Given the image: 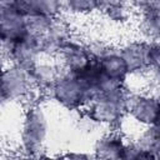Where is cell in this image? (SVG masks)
<instances>
[{
	"mask_svg": "<svg viewBox=\"0 0 160 160\" xmlns=\"http://www.w3.org/2000/svg\"><path fill=\"white\" fill-rule=\"evenodd\" d=\"M50 134V118L44 98L24 105L19 130V151L25 158H45Z\"/></svg>",
	"mask_w": 160,
	"mask_h": 160,
	"instance_id": "cell-1",
	"label": "cell"
},
{
	"mask_svg": "<svg viewBox=\"0 0 160 160\" xmlns=\"http://www.w3.org/2000/svg\"><path fill=\"white\" fill-rule=\"evenodd\" d=\"M126 84H111L95 92L82 109L104 129H120L126 119Z\"/></svg>",
	"mask_w": 160,
	"mask_h": 160,
	"instance_id": "cell-2",
	"label": "cell"
},
{
	"mask_svg": "<svg viewBox=\"0 0 160 160\" xmlns=\"http://www.w3.org/2000/svg\"><path fill=\"white\" fill-rule=\"evenodd\" d=\"M118 50L128 66L129 78H146L150 70L159 69V41H148L135 35L118 44Z\"/></svg>",
	"mask_w": 160,
	"mask_h": 160,
	"instance_id": "cell-3",
	"label": "cell"
},
{
	"mask_svg": "<svg viewBox=\"0 0 160 160\" xmlns=\"http://www.w3.org/2000/svg\"><path fill=\"white\" fill-rule=\"evenodd\" d=\"M90 98L91 91L85 81L79 75L66 71L59 75L46 94V99L70 112L82 110Z\"/></svg>",
	"mask_w": 160,
	"mask_h": 160,
	"instance_id": "cell-4",
	"label": "cell"
},
{
	"mask_svg": "<svg viewBox=\"0 0 160 160\" xmlns=\"http://www.w3.org/2000/svg\"><path fill=\"white\" fill-rule=\"evenodd\" d=\"M0 88L9 104L24 106L31 100L41 98L32 86L29 70L8 61L0 62Z\"/></svg>",
	"mask_w": 160,
	"mask_h": 160,
	"instance_id": "cell-5",
	"label": "cell"
},
{
	"mask_svg": "<svg viewBox=\"0 0 160 160\" xmlns=\"http://www.w3.org/2000/svg\"><path fill=\"white\" fill-rule=\"evenodd\" d=\"M159 95L149 89H130L126 99V119L139 129L159 121Z\"/></svg>",
	"mask_w": 160,
	"mask_h": 160,
	"instance_id": "cell-6",
	"label": "cell"
},
{
	"mask_svg": "<svg viewBox=\"0 0 160 160\" xmlns=\"http://www.w3.org/2000/svg\"><path fill=\"white\" fill-rule=\"evenodd\" d=\"M54 58L62 71L71 74L82 72L92 61H95L90 56L84 39L79 38L76 34L59 49Z\"/></svg>",
	"mask_w": 160,
	"mask_h": 160,
	"instance_id": "cell-7",
	"label": "cell"
},
{
	"mask_svg": "<svg viewBox=\"0 0 160 160\" xmlns=\"http://www.w3.org/2000/svg\"><path fill=\"white\" fill-rule=\"evenodd\" d=\"M26 31V16L12 8L0 10V62L2 52L14 42L24 39Z\"/></svg>",
	"mask_w": 160,
	"mask_h": 160,
	"instance_id": "cell-8",
	"label": "cell"
},
{
	"mask_svg": "<svg viewBox=\"0 0 160 160\" xmlns=\"http://www.w3.org/2000/svg\"><path fill=\"white\" fill-rule=\"evenodd\" d=\"M74 35L75 31L69 19H66L65 16L52 19L48 30L45 31L42 38L38 41L42 56L54 58L59 51V49Z\"/></svg>",
	"mask_w": 160,
	"mask_h": 160,
	"instance_id": "cell-9",
	"label": "cell"
},
{
	"mask_svg": "<svg viewBox=\"0 0 160 160\" xmlns=\"http://www.w3.org/2000/svg\"><path fill=\"white\" fill-rule=\"evenodd\" d=\"M129 136L120 129H106L99 134L92 144L94 159H122Z\"/></svg>",
	"mask_w": 160,
	"mask_h": 160,
	"instance_id": "cell-10",
	"label": "cell"
},
{
	"mask_svg": "<svg viewBox=\"0 0 160 160\" xmlns=\"http://www.w3.org/2000/svg\"><path fill=\"white\" fill-rule=\"evenodd\" d=\"M42 56L36 41L26 35L24 39L10 45L1 56V62L8 61L25 70H30Z\"/></svg>",
	"mask_w": 160,
	"mask_h": 160,
	"instance_id": "cell-11",
	"label": "cell"
},
{
	"mask_svg": "<svg viewBox=\"0 0 160 160\" xmlns=\"http://www.w3.org/2000/svg\"><path fill=\"white\" fill-rule=\"evenodd\" d=\"M62 72L59 62L55 58L41 56L40 60L29 70L32 86L36 94L44 99H46V94L49 89L52 86L55 80Z\"/></svg>",
	"mask_w": 160,
	"mask_h": 160,
	"instance_id": "cell-12",
	"label": "cell"
},
{
	"mask_svg": "<svg viewBox=\"0 0 160 160\" xmlns=\"http://www.w3.org/2000/svg\"><path fill=\"white\" fill-rule=\"evenodd\" d=\"M109 25L124 28L134 19L132 10L128 0H98V12Z\"/></svg>",
	"mask_w": 160,
	"mask_h": 160,
	"instance_id": "cell-13",
	"label": "cell"
},
{
	"mask_svg": "<svg viewBox=\"0 0 160 160\" xmlns=\"http://www.w3.org/2000/svg\"><path fill=\"white\" fill-rule=\"evenodd\" d=\"M96 64L105 78L116 82L126 84L129 79V70L118 50V46L110 52L101 56L99 60H96Z\"/></svg>",
	"mask_w": 160,
	"mask_h": 160,
	"instance_id": "cell-14",
	"label": "cell"
},
{
	"mask_svg": "<svg viewBox=\"0 0 160 160\" xmlns=\"http://www.w3.org/2000/svg\"><path fill=\"white\" fill-rule=\"evenodd\" d=\"M131 140L142 152L144 159H160V130L158 124L140 128Z\"/></svg>",
	"mask_w": 160,
	"mask_h": 160,
	"instance_id": "cell-15",
	"label": "cell"
},
{
	"mask_svg": "<svg viewBox=\"0 0 160 160\" xmlns=\"http://www.w3.org/2000/svg\"><path fill=\"white\" fill-rule=\"evenodd\" d=\"M135 35L148 40V41H159L160 38V11L144 12L134 15L132 19Z\"/></svg>",
	"mask_w": 160,
	"mask_h": 160,
	"instance_id": "cell-16",
	"label": "cell"
},
{
	"mask_svg": "<svg viewBox=\"0 0 160 160\" xmlns=\"http://www.w3.org/2000/svg\"><path fill=\"white\" fill-rule=\"evenodd\" d=\"M64 16L71 20L88 19L98 12V0H62Z\"/></svg>",
	"mask_w": 160,
	"mask_h": 160,
	"instance_id": "cell-17",
	"label": "cell"
},
{
	"mask_svg": "<svg viewBox=\"0 0 160 160\" xmlns=\"http://www.w3.org/2000/svg\"><path fill=\"white\" fill-rule=\"evenodd\" d=\"M84 41H85V45H86V49H88L90 56L95 61L118 46V44H114L110 40H106V39L99 38V36L86 38V39H84Z\"/></svg>",
	"mask_w": 160,
	"mask_h": 160,
	"instance_id": "cell-18",
	"label": "cell"
},
{
	"mask_svg": "<svg viewBox=\"0 0 160 160\" xmlns=\"http://www.w3.org/2000/svg\"><path fill=\"white\" fill-rule=\"evenodd\" d=\"M134 15L160 11V0H128Z\"/></svg>",
	"mask_w": 160,
	"mask_h": 160,
	"instance_id": "cell-19",
	"label": "cell"
},
{
	"mask_svg": "<svg viewBox=\"0 0 160 160\" xmlns=\"http://www.w3.org/2000/svg\"><path fill=\"white\" fill-rule=\"evenodd\" d=\"M61 158H66V159H94V155L92 152H85V151H76V150H72V151H69L66 154H62V155H59Z\"/></svg>",
	"mask_w": 160,
	"mask_h": 160,
	"instance_id": "cell-20",
	"label": "cell"
},
{
	"mask_svg": "<svg viewBox=\"0 0 160 160\" xmlns=\"http://www.w3.org/2000/svg\"><path fill=\"white\" fill-rule=\"evenodd\" d=\"M9 102H8V100L5 99V96H4V94H2V91H1V88H0V109H2L4 106H6Z\"/></svg>",
	"mask_w": 160,
	"mask_h": 160,
	"instance_id": "cell-21",
	"label": "cell"
},
{
	"mask_svg": "<svg viewBox=\"0 0 160 160\" xmlns=\"http://www.w3.org/2000/svg\"><path fill=\"white\" fill-rule=\"evenodd\" d=\"M0 151H1V138H0Z\"/></svg>",
	"mask_w": 160,
	"mask_h": 160,
	"instance_id": "cell-22",
	"label": "cell"
}]
</instances>
